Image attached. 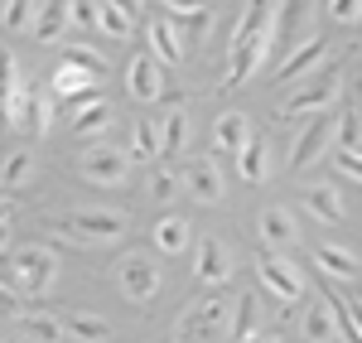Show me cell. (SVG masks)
<instances>
[{"mask_svg": "<svg viewBox=\"0 0 362 343\" xmlns=\"http://www.w3.org/2000/svg\"><path fill=\"white\" fill-rule=\"evenodd\" d=\"M280 15H285V10L266 5V0H256V5H247V10H242V25H237V34H232V54H227V78H223V87H242L247 78H256V68L271 58V49H276Z\"/></svg>", "mask_w": 362, "mask_h": 343, "instance_id": "6da1fadb", "label": "cell"}, {"mask_svg": "<svg viewBox=\"0 0 362 343\" xmlns=\"http://www.w3.org/2000/svg\"><path fill=\"white\" fill-rule=\"evenodd\" d=\"M338 97H343V68H338V63H324L305 87H295V92L285 97L280 116H324Z\"/></svg>", "mask_w": 362, "mask_h": 343, "instance_id": "7a4b0ae2", "label": "cell"}, {"mask_svg": "<svg viewBox=\"0 0 362 343\" xmlns=\"http://www.w3.org/2000/svg\"><path fill=\"white\" fill-rule=\"evenodd\" d=\"M232 324H237L232 295H208V300H198L194 310H184V319H179V339H184V343H194V339H223Z\"/></svg>", "mask_w": 362, "mask_h": 343, "instance_id": "3957f363", "label": "cell"}, {"mask_svg": "<svg viewBox=\"0 0 362 343\" xmlns=\"http://www.w3.org/2000/svg\"><path fill=\"white\" fill-rule=\"evenodd\" d=\"M54 276H58L54 252H44V247H20L10 257V290L15 295H44L54 286Z\"/></svg>", "mask_w": 362, "mask_h": 343, "instance_id": "277c9868", "label": "cell"}, {"mask_svg": "<svg viewBox=\"0 0 362 343\" xmlns=\"http://www.w3.org/2000/svg\"><path fill=\"white\" fill-rule=\"evenodd\" d=\"M131 174V155H121L116 145H87L83 150V179L97 189H121Z\"/></svg>", "mask_w": 362, "mask_h": 343, "instance_id": "5b68a950", "label": "cell"}, {"mask_svg": "<svg viewBox=\"0 0 362 343\" xmlns=\"http://www.w3.org/2000/svg\"><path fill=\"white\" fill-rule=\"evenodd\" d=\"M338 136V116L334 112H324V116H314L305 131L295 136V145H290V174H305L324 150H329V141Z\"/></svg>", "mask_w": 362, "mask_h": 343, "instance_id": "8992f818", "label": "cell"}, {"mask_svg": "<svg viewBox=\"0 0 362 343\" xmlns=\"http://www.w3.org/2000/svg\"><path fill=\"white\" fill-rule=\"evenodd\" d=\"M63 232L73 242H121L126 237V218L121 213H102V208H87V213H73Z\"/></svg>", "mask_w": 362, "mask_h": 343, "instance_id": "52a82bcc", "label": "cell"}, {"mask_svg": "<svg viewBox=\"0 0 362 343\" xmlns=\"http://www.w3.org/2000/svg\"><path fill=\"white\" fill-rule=\"evenodd\" d=\"M256 276H261V286L271 290L276 300L285 305H295L300 295H305V276H300V266L285 257H256Z\"/></svg>", "mask_w": 362, "mask_h": 343, "instance_id": "ba28073f", "label": "cell"}, {"mask_svg": "<svg viewBox=\"0 0 362 343\" xmlns=\"http://www.w3.org/2000/svg\"><path fill=\"white\" fill-rule=\"evenodd\" d=\"M121 290H126V300H136V305L155 300V295H160V261L131 252V257L121 261Z\"/></svg>", "mask_w": 362, "mask_h": 343, "instance_id": "9c48e42d", "label": "cell"}, {"mask_svg": "<svg viewBox=\"0 0 362 343\" xmlns=\"http://www.w3.org/2000/svg\"><path fill=\"white\" fill-rule=\"evenodd\" d=\"M194 276L203 286H223L227 276H232V257H227V247L218 237H198L194 247Z\"/></svg>", "mask_w": 362, "mask_h": 343, "instance_id": "30bf717a", "label": "cell"}, {"mask_svg": "<svg viewBox=\"0 0 362 343\" xmlns=\"http://www.w3.org/2000/svg\"><path fill=\"white\" fill-rule=\"evenodd\" d=\"M126 87H131L136 102H155V97L165 92L160 58H155V54H136V58H131V68H126Z\"/></svg>", "mask_w": 362, "mask_h": 343, "instance_id": "8fae6325", "label": "cell"}, {"mask_svg": "<svg viewBox=\"0 0 362 343\" xmlns=\"http://www.w3.org/2000/svg\"><path fill=\"white\" fill-rule=\"evenodd\" d=\"M184 184H189V194L198 203H223L227 184H223V170L213 165V160H189V170H184Z\"/></svg>", "mask_w": 362, "mask_h": 343, "instance_id": "7c38bea8", "label": "cell"}, {"mask_svg": "<svg viewBox=\"0 0 362 343\" xmlns=\"http://www.w3.org/2000/svg\"><path fill=\"white\" fill-rule=\"evenodd\" d=\"M92 87H97V73H92V68H83V63L63 58V63L54 68V92H58V97H73V102H87V97H97Z\"/></svg>", "mask_w": 362, "mask_h": 343, "instance_id": "4fadbf2b", "label": "cell"}, {"mask_svg": "<svg viewBox=\"0 0 362 343\" xmlns=\"http://www.w3.org/2000/svg\"><path fill=\"white\" fill-rule=\"evenodd\" d=\"M305 208L319 218V223H329V228H338V223L348 218V203H343V189H338V184H309Z\"/></svg>", "mask_w": 362, "mask_h": 343, "instance_id": "5bb4252c", "label": "cell"}, {"mask_svg": "<svg viewBox=\"0 0 362 343\" xmlns=\"http://www.w3.org/2000/svg\"><path fill=\"white\" fill-rule=\"evenodd\" d=\"M15 334L25 343H63L68 324L58 315H44V310H25V315H15Z\"/></svg>", "mask_w": 362, "mask_h": 343, "instance_id": "9a60e30c", "label": "cell"}, {"mask_svg": "<svg viewBox=\"0 0 362 343\" xmlns=\"http://www.w3.org/2000/svg\"><path fill=\"white\" fill-rule=\"evenodd\" d=\"M160 15H165V20L179 29L184 39H194V34L203 39V34H208V25H213V10H208V5H184V0H169Z\"/></svg>", "mask_w": 362, "mask_h": 343, "instance_id": "2e32d148", "label": "cell"}, {"mask_svg": "<svg viewBox=\"0 0 362 343\" xmlns=\"http://www.w3.org/2000/svg\"><path fill=\"white\" fill-rule=\"evenodd\" d=\"M213 145L227 150V155H242V150L251 145V121L242 112H223L218 121H213Z\"/></svg>", "mask_w": 362, "mask_h": 343, "instance_id": "e0dca14e", "label": "cell"}, {"mask_svg": "<svg viewBox=\"0 0 362 343\" xmlns=\"http://www.w3.org/2000/svg\"><path fill=\"white\" fill-rule=\"evenodd\" d=\"M256 232H261V242H266V247H276V252L295 247V237H300V228L290 223V213H285V208H261Z\"/></svg>", "mask_w": 362, "mask_h": 343, "instance_id": "ac0fdd59", "label": "cell"}, {"mask_svg": "<svg viewBox=\"0 0 362 343\" xmlns=\"http://www.w3.org/2000/svg\"><path fill=\"white\" fill-rule=\"evenodd\" d=\"M324 54H329V44H324V39H305L295 54L285 58V68H276V78H280V83H290V78H305V73H314V63L324 68Z\"/></svg>", "mask_w": 362, "mask_h": 343, "instance_id": "d6986e66", "label": "cell"}, {"mask_svg": "<svg viewBox=\"0 0 362 343\" xmlns=\"http://www.w3.org/2000/svg\"><path fill=\"white\" fill-rule=\"evenodd\" d=\"M150 54L160 58V63H179L184 58V39H179V29L169 25L165 15L150 20Z\"/></svg>", "mask_w": 362, "mask_h": 343, "instance_id": "ffe728a7", "label": "cell"}, {"mask_svg": "<svg viewBox=\"0 0 362 343\" xmlns=\"http://www.w3.org/2000/svg\"><path fill=\"white\" fill-rule=\"evenodd\" d=\"M68 20H73V5H63V0H54V5H44L39 15H34V39L39 44H54V39H63V29H68Z\"/></svg>", "mask_w": 362, "mask_h": 343, "instance_id": "44dd1931", "label": "cell"}, {"mask_svg": "<svg viewBox=\"0 0 362 343\" xmlns=\"http://www.w3.org/2000/svg\"><path fill=\"white\" fill-rule=\"evenodd\" d=\"M107 126H112V107H107L102 97H87V102L73 107V131H78V136H102Z\"/></svg>", "mask_w": 362, "mask_h": 343, "instance_id": "7402d4cb", "label": "cell"}, {"mask_svg": "<svg viewBox=\"0 0 362 343\" xmlns=\"http://www.w3.org/2000/svg\"><path fill=\"white\" fill-rule=\"evenodd\" d=\"M314 261H319L324 276H334V281H353V276H358V257H353L348 247H334V242L314 247Z\"/></svg>", "mask_w": 362, "mask_h": 343, "instance_id": "603a6c76", "label": "cell"}, {"mask_svg": "<svg viewBox=\"0 0 362 343\" xmlns=\"http://www.w3.org/2000/svg\"><path fill=\"white\" fill-rule=\"evenodd\" d=\"M131 155H136V160H160V155H165V136H160V126H155L150 116H140L136 131H131Z\"/></svg>", "mask_w": 362, "mask_h": 343, "instance_id": "cb8c5ba5", "label": "cell"}, {"mask_svg": "<svg viewBox=\"0 0 362 343\" xmlns=\"http://www.w3.org/2000/svg\"><path fill=\"white\" fill-rule=\"evenodd\" d=\"M97 29L107 39H131V10L116 0H97Z\"/></svg>", "mask_w": 362, "mask_h": 343, "instance_id": "d4e9b609", "label": "cell"}, {"mask_svg": "<svg viewBox=\"0 0 362 343\" xmlns=\"http://www.w3.org/2000/svg\"><path fill=\"white\" fill-rule=\"evenodd\" d=\"M155 247H160L165 257H179V252L189 247V223H184V218H160V223H155Z\"/></svg>", "mask_w": 362, "mask_h": 343, "instance_id": "484cf974", "label": "cell"}, {"mask_svg": "<svg viewBox=\"0 0 362 343\" xmlns=\"http://www.w3.org/2000/svg\"><path fill=\"white\" fill-rule=\"evenodd\" d=\"M305 334H309V343H334V334H338L334 305H314L305 315Z\"/></svg>", "mask_w": 362, "mask_h": 343, "instance_id": "4316f807", "label": "cell"}, {"mask_svg": "<svg viewBox=\"0 0 362 343\" xmlns=\"http://www.w3.org/2000/svg\"><path fill=\"white\" fill-rule=\"evenodd\" d=\"M256 324H261V300L242 295V300H237V324H232L237 343H261V339H256Z\"/></svg>", "mask_w": 362, "mask_h": 343, "instance_id": "83f0119b", "label": "cell"}, {"mask_svg": "<svg viewBox=\"0 0 362 343\" xmlns=\"http://www.w3.org/2000/svg\"><path fill=\"white\" fill-rule=\"evenodd\" d=\"M237 174H242L247 184H261V179H266V141L251 136V145L237 155Z\"/></svg>", "mask_w": 362, "mask_h": 343, "instance_id": "f1b7e54d", "label": "cell"}, {"mask_svg": "<svg viewBox=\"0 0 362 343\" xmlns=\"http://www.w3.org/2000/svg\"><path fill=\"white\" fill-rule=\"evenodd\" d=\"M329 305H334V315H338V334H343L348 343H362V319H358V310H353V305H348L334 286H329Z\"/></svg>", "mask_w": 362, "mask_h": 343, "instance_id": "f546056e", "label": "cell"}, {"mask_svg": "<svg viewBox=\"0 0 362 343\" xmlns=\"http://www.w3.org/2000/svg\"><path fill=\"white\" fill-rule=\"evenodd\" d=\"M63 324H68V334H73V339H87V343L112 339V324H107V319H97V315H68Z\"/></svg>", "mask_w": 362, "mask_h": 343, "instance_id": "4dcf8cb0", "label": "cell"}, {"mask_svg": "<svg viewBox=\"0 0 362 343\" xmlns=\"http://www.w3.org/2000/svg\"><path fill=\"white\" fill-rule=\"evenodd\" d=\"M160 136H165V155H179V150H184V141H189V116L174 107V112L160 121Z\"/></svg>", "mask_w": 362, "mask_h": 343, "instance_id": "1f68e13d", "label": "cell"}, {"mask_svg": "<svg viewBox=\"0 0 362 343\" xmlns=\"http://www.w3.org/2000/svg\"><path fill=\"white\" fill-rule=\"evenodd\" d=\"M338 150L343 155H362V116L358 112L338 116Z\"/></svg>", "mask_w": 362, "mask_h": 343, "instance_id": "d6a6232c", "label": "cell"}, {"mask_svg": "<svg viewBox=\"0 0 362 343\" xmlns=\"http://www.w3.org/2000/svg\"><path fill=\"white\" fill-rule=\"evenodd\" d=\"M29 174H34V155H29V150H15V155L5 160V189H25Z\"/></svg>", "mask_w": 362, "mask_h": 343, "instance_id": "836d02e7", "label": "cell"}, {"mask_svg": "<svg viewBox=\"0 0 362 343\" xmlns=\"http://www.w3.org/2000/svg\"><path fill=\"white\" fill-rule=\"evenodd\" d=\"M29 126H34V136H49V126H54V102L44 92L29 102Z\"/></svg>", "mask_w": 362, "mask_h": 343, "instance_id": "e575fe53", "label": "cell"}, {"mask_svg": "<svg viewBox=\"0 0 362 343\" xmlns=\"http://www.w3.org/2000/svg\"><path fill=\"white\" fill-rule=\"evenodd\" d=\"M324 10H329V20H338V25H358L362 20V0H329Z\"/></svg>", "mask_w": 362, "mask_h": 343, "instance_id": "d590c367", "label": "cell"}, {"mask_svg": "<svg viewBox=\"0 0 362 343\" xmlns=\"http://www.w3.org/2000/svg\"><path fill=\"white\" fill-rule=\"evenodd\" d=\"M150 194L160 203H169L174 194H179V174H169V170H155V179H150Z\"/></svg>", "mask_w": 362, "mask_h": 343, "instance_id": "8d00e7d4", "label": "cell"}, {"mask_svg": "<svg viewBox=\"0 0 362 343\" xmlns=\"http://www.w3.org/2000/svg\"><path fill=\"white\" fill-rule=\"evenodd\" d=\"M34 15H39V10H34V5H25V0H15V5H5V10H0L5 29H20L25 20H34Z\"/></svg>", "mask_w": 362, "mask_h": 343, "instance_id": "74e56055", "label": "cell"}, {"mask_svg": "<svg viewBox=\"0 0 362 343\" xmlns=\"http://www.w3.org/2000/svg\"><path fill=\"white\" fill-rule=\"evenodd\" d=\"M338 174H348V179L362 184V155H338Z\"/></svg>", "mask_w": 362, "mask_h": 343, "instance_id": "f35d334b", "label": "cell"}, {"mask_svg": "<svg viewBox=\"0 0 362 343\" xmlns=\"http://www.w3.org/2000/svg\"><path fill=\"white\" fill-rule=\"evenodd\" d=\"M261 343H285V339H276V334H266V339H261Z\"/></svg>", "mask_w": 362, "mask_h": 343, "instance_id": "ab89813d", "label": "cell"}]
</instances>
